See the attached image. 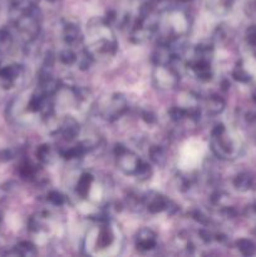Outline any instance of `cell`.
<instances>
[{"label":"cell","mask_w":256,"mask_h":257,"mask_svg":"<svg viewBox=\"0 0 256 257\" xmlns=\"http://www.w3.org/2000/svg\"><path fill=\"white\" fill-rule=\"evenodd\" d=\"M87 49L95 57H112L117 50V40L109 24L104 19L90 20L87 24Z\"/></svg>","instance_id":"cell-1"},{"label":"cell","mask_w":256,"mask_h":257,"mask_svg":"<svg viewBox=\"0 0 256 257\" xmlns=\"http://www.w3.org/2000/svg\"><path fill=\"white\" fill-rule=\"evenodd\" d=\"M211 148L212 152L221 160H232L237 156V147L232 138L228 136L223 124H216L211 133Z\"/></svg>","instance_id":"cell-2"},{"label":"cell","mask_w":256,"mask_h":257,"mask_svg":"<svg viewBox=\"0 0 256 257\" xmlns=\"http://www.w3.org/2000/svg\"><path fill=\"white\" fill-rule=\"evenodd\" d=\"M114 156L115 160H117L118 168H119L124 175H136L141 162H142V160H141L136 153H133L132 151L128 150L125 146L118 143L114 147Z\"/></svg>","instance_id":"cell-3"},{"label":"cell","mask_w":256,"mask_h":257,"mask_svg":"<svg viewBox=\"0 0 256 257\" xmlns=\"http://www.w3.org/2000/svg\"><path fill=\"white\" fill-rule=\"evenodd\" d=\"M180 73L171 65H156L153 70V82L160 89H172L178 84Z\"/></svg>","instance_id":"cell-4"},{"label":"cell","mask_w":256,"mask_h":257,"mask_svg":"<svg viewBox=\"0 0 256 257\" xmlns=\"http://www.w3.org/2000/svg\"><path fill=\"white\" fill-rule=\"evenodd\" d=\"M128 109V102L123 94H113L104 110V118L109 122L119 119Z\"/></svg>","instance_id":"cell-5"},{"label":"cell","mask_w":256,"mask_h":257,"mask_svg":"<svg viewBox=\"0 0 256 257\" xmlns=\"http://www.w3.org/2000/svg\"><path fill=\"white\" fill-rule=\"evenodd\" d=\"M23 67L18 63H2L0 64V84L4 88H12L23 75Z\"/></svg>","instance_id":"cell-6"},{"label":"cell","mask_w":256,"mask_h":257,"mask_svg":"<svg viewBox=\"0 0 256 257\" xmlns=\"http://www.w3.org/2000/svg\"><path fill=\"white\" fill-rule=\"evenodd\" d=\"M142 203L147 208L148 212L152 213V215H156V213L167 211L170 200L167 197H165L163 195H161V193L156 192V191H150L142 198Z\"/></svg>","instance_id":"cell-7"},{"label":"cell","mask_w":256,"mask_h":257,"mask_svg":"<svg viewBox=\"0 0 256 257\" xmlns=\"http://www.w3.org/2000/svg\"><path fill=\"white\" fill-rule=\"evenodd\" d=\"M157 246V235L151 228H142L136 236V247L142 252L153 250Z\"/></svg>","instance_id":"cell-8"},{"label":"cell","mask_w":256,"mask_h":257,"mask_svg":"<svg viewBox=\"0 0 256 257\" xmlns=\"http://www.w3.org/2000/svg\"><path fill=\"white\" fill-rule=\"evenodd\" d=\"M63 39H64L65 44L69 47H75V45L82 44L84 35L80 32L79 27L74 23H67L63 27Z\"/></svg>","instance_id":"cell-9"},{"label":"cell","mask_w":256,"mask_h":257,"mask_svg":"<svg viewBox=\"0 0 256 257\" xmlns=\"http://www.w3.org/2000/svg\"><path fill=\"white\" fill-rule=\"evenodd\" d=\"M58 132L60 133V136H62L65 141L75 140L80 132L79 123H78L77 119H74L73 117H65L64 119H63V122L60 123L59 128H58Z\"/></svg>","instance_id":"cell-10"},{"label":"cell","mask_w":256,"mask_h":257,"mask_svg":"<svg viewBox=\"0 0 256 257\" xmlns=\"http://www.w3.org/2000/svg\"><path fill=\"white\" fill-rule=\"evenodd\" d=\"M190 68L193 70L196 77L201 80H210L212 78V68L211 60L192 59L190 62Z\"/></svg>","instance_id":"cell-11"},{"label":"cell","mask_w":256,"mask_h":257,"mask_svg":"<svg viewBox=\"0 0 256 257\" xmlns=\"http://www.w3.org/2000/svg\"><path fill=\"white\" fill-rule=\"evenodd\" d=\"M93 182H94V177H93L92 173H82L80 177L78 178L77 186H75V192H77V195L82 198H88L90 191H92Z\"/></svg>","instance_id":"cell-12"},{"label":"cell","mask_w":256,"mask_h":257,"mask_svg":"<svg viewBox=\"0 0 256 257\" xmlns=\"http://www.w3.org/2000/svg\"><path fill=\"white\" fill-rule=\"evenodd\" d=\"M233 3L235 0H207L206 5L212 14L217 15V17H223L231 12Z\"/></svg>","instance_id":"cell-13"},{"label":"cell","mask_w":256,"mask_h":257,"mask_svg":"<svg viewBox=\"0 0 256 257\" xmlns=\"http://www.w3.org/2000/svg\"><path fill=\"white\" fill-rule=\"evenodd\" d=\"M206 112L210 115H217L223 112L226 107V102L222 97L217 94H212L206 99Z\"/></svg>","instance_id":"cell-14"},{"label":"cell","mask_w":256,"mask_h":257,"mask_svg":"<svg viewBox=\"0 0 256 257\" xmlns=\"http://www.w3.org/2000/svg\"><path fill=\"white\" fill-rule=\"evenodd\" d=\"M233 187L238 191V192H247L251 190L253 186V177L247 172H241L235 176L232 181Z\"/></svg>","instance_id":"cell-15"},{"label":"cell","mask_w":256,"mask_h":257,"mask_svg":"<svg viewBox=\"0 0 256 257\" xmlns=\"http://www.w3.org/2000/svg\"><path fill=\"white\" fill-rule=\"evenodd\" d=\"M35 156L42 165H50L54 160V153H53L52 146L49 145H40L35 151Z\"/></svg>","instance_id":"cell-16"},{"label":"cell","mask_w":256,"mask_h":257,"mask_svg":"<svg viewBox=\"0 0 256 257\" xmlns=\"http://www.w3.org/2000/svg\"><path fill=\"white\" fill-rule=\"evenodd\" d=\"M193 59H205V60H212L213 57V45L208 42L200 43L197 47L195 48V55Z\"/></svg>","instance_id":"cell-17"},{"label":"cell","mask_w":256,"mask_h":257,"mask_svg":"<svg viewBox=\"0 0 256 257\" xmlns=\"http://www.w3.org/2000/svg\"><path fill=\"white\" fill-rule=\"evenodd\" d=\"M148 155H150L151 161H152L155 165L158 166H165L166 161H167V153L166 150L161 146H152V147L148 150Z\"/></svg>","instance_id":"cell-18"},{"label":"cell","mask_w":256,"mask_h":257,"mask_svg":"<svg viewBox=\"0 0 256 257\" xmlns=\"http://www.w3.org/2000/svg\"><path fill=\"white\" fill-rule=\"evenodd\" d=\"M236 247L243 256L256 255V243L248 238H240L236 241Z\"/></svg>","instance_id":"cell-19"},{"label":"cell","mask_w":256,"mask_h":257,"mask_svg":"<svg viewBox=\"0 0 256 257\" xmlns=\"http://www.w3.org/2000/svg\"><path fill=\"white\" fill-rule=\"evenodd\" d=\"M94 55L88 49H84L77 55V64L80 70H88L92 67L93 63H94Z\"/></svg>","instance_id":"cell-20"},{"label":"cell","mask_w":256,"mask_h":257,"mask_svg":"<svg viewBox=\"0 0 256 257\" xmlns=\"http://www.w3.org/2000/svg\"><path fill=\"white\" fill-rule=\"evenodd\" d=\"M13 35L5 28L0 29V55L5 54L7 52H9L10 48L13 45Z\"/></svg>","instance_id":"cell-21"},{"label":"cell","mask_w":256,"mask_h":257,"mask_svg":"<svg viewBox=\"0 0 256 257\" xmlns=\"http://www.w3.org/2000/svg\"><path fill=\"white\" fill-rule=\"evenodd\" d=\"M85 152H87V147L83 143H79V145L74 146V147H70L68 150L63 151L62 157H64L65 160H77V158L82 157Z\"/></svg>","instance_id":"cell-22"},{"label":"cell","mask_w":256,"mask_h":257,"mask_svg":"<svg viewBox=\"0 0 256 257\" xmlns=\"http://www.w3.org/2000/svg\"><path fill=\"white\" fill-rule=\"evenodd\" d=\"M14 250L15 253L19 256H34L38 252L35 245H33L29 241H22V242H19L15 246Z\"/></svg>","instance_id":"cell-23"},{"label":"cell","mask_w":256,"mask_h":257,"mask_svg":"<svg viewBox=\"0 0 256 257\" xmlns=\"http://www.w3.org/2000/svg\"><path fill=\"white\" fill-rule=\"evenodd\" d=\"M232 78L238 83H248L251 80V74L241 63H237L232 70Z\"/></svg>","instance_id":"cell-24"},{"label":"cell","mask_w":256,"mask_h":257,"mask_svg":"<svg viewBox=\"0 0 256 257\" xmlns=\"http://www.w3.org/2000/svg\"><path fill=\"white\" fill-rule=\"evenodd\" d=\"M58 58H59L60 63H63L64 65H73L77 63V54L70 48L62 50L59 55H58Z\"/></svg>","instance_id":"cell-25"},{"label":"cell","mask_w":256,"mask_h":257,"mask_svg":"<svg viewBox=\"0 0 256 257\" xmlns=\"http://www.w3.org/2000/svg\"><path fill=\"white\" fill-rule=\"evenodd\" d=\"M135 176L140 181H148L151 178V176H152V168H151V166L148 163L142 161Z\"/></svg>","instance_id":"cell-26"},{"label":"cell","mask_w":256,"mask_h":257,"mask_svg":"<svg viewBox=\"0 0 256 257\" xmlns=\"http://www.w3.org/2000/svg\"><path fill=\"white\" fill-rule=\"evenodd\" d=\"M168 114H170V118L173 122H181L182 119L187 118L186 109L181 107V105H175V107L171 108V109L168 110Z\"/></svg>","instance_id":"cell-27"},{"label":"cell","mask_w":256,"mask_h":257,"mask_svg":"<svg viewBox=\"0 0 256 257\" xmlns=\"http://www.w3.org/2000/svg\"><path fill=\"white\" fill-rule=\"evenodd\" d=\"M48 201L54 206H62L65 203V197L58 191H52V192L48 193Z\"/></svg>","instance_id":"cell-28"},{"label":"cell","mask_w":256,"mask_h":257,"mask_svg":"<svg viewBox=\"0 0 256 257\" xmlns=\"http://www.w3.org/2000/svg\"><path fill=\"white\" fill-rule=\"evenodd\" d=\"M35 167L30 162H24L20 166V175L24 178H33L35 176Z\"/></svg>","instance_id":"cell-29"},{"label":"cell","mask_w":256,"mask_h":257,"mask_svg":"<svg viewBox=\"0 0 256 257\" xmlns=\"http://www.w3.org/2000/svg\"><path fill=\"white\" fill-rule=\"evenodd\" d=\"M245 39L251 47H256V25H251L245 33Z\"/></svg>","instance_id":"cell-30"},{"label":"cell","mask_w":256,"mask_h":257,"mask_svg":"<svg viewBox=\"0 0 256 257\" xmlns=\"http://www.w3.org/2000/svg\"><path fill=\"white\" fill-rule=\"evenodd\" d=\"M141 115H142V119L145 120L146 123H148V124H153V123H156V120H157L156 114L153 112H151V110H143Z\"/></svg>","instance_id":"cell-31"},{"label":"cell","mask_w":256,"mask_h":257,"mask_svg":"<svg viewBox=\"0 0 256 257\" xmlns=\"http://www.w3.org/2000/svg\"><path fill=\"white\" fill-rule=\"evenodd\" d=\"M245 119L247 120L248 123H251V124H252V123H256V112L255 110H248L245 115Z\"/></svg>","instance_id":"cell-32"},{"label":"cell","mask_w":256,"mask_h":257,"mask_svg":"<svg viewBox=\"0 0 256 257\" xmlns=\"http://www.w3.org/2000/svg\"><path fill=\"white\" fill-rule=\"evenodd\" d=\"M252 100H253V103H255V104H256V90L252 93Z\"/></svg>","instance_id":"cell-33"},{"label":"cell","mask_w":256,"mask_h":257,"mask_svg":"<svg viewBox=\"0 0 256 257\" xmlns=\"http://www.w3.org/2000/svg\"><path fill=\"white\" fill-rule=\"evenodd\" d=\"M178 2H181V3H187V2H191V0H178Z\"/></svg>","instance_id":"cell-34"}]
</instances>
